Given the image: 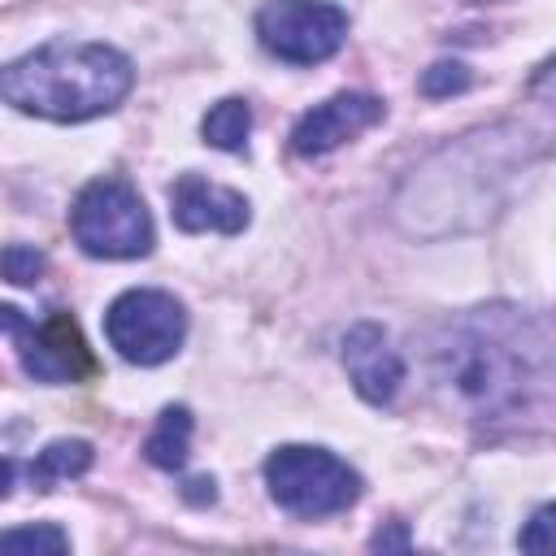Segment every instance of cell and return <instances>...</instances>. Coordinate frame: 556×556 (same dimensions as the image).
I'll return each instance as SVG.
<instances>
[{
	"mask_svg": "<svg viewBox=\"0 0 556 556\" xmlns=\"http://www.w3.org/2000/svg\"><path fill=\"white\" fill-rule=\"evenodd\" d=\"M439 391L482 426L547 421L552 413V334L547 321L513 308H469L430 339Z\"/></svg>",
	"mask_w": 556,
	"mask_h": 556,
	"instance_id": "obj_1",
	"label": "cell"
},
{
	"mask_svg": "<svg viewBox=\"0 0 556 556\" xmlns=\"http://www.w3.org/2000/svg\"><path fill=\"white\" fill-rule=\"evenodd\" d=\"M135 87V65L113 43L52 39L0 65V100L43 122H91L113 113Z\"/></svg>",
	"mask_w": 556,
	"mask_h": 556,
	"instance_id": "obj_2",
	"label": "cell"
},
{
	"mask_svg": "<svg viewBox=\"0 0 556 556\" xmlns=\"http://www.w3.org/2000/svg\"><path fill=\"white\" fill-rule=\"evenodd\" d=\"M265 486H269V500L300 521L334 517L361 500V473L334 452L313 443L274 447L265 456Z\"/></svg>",
	"mask_w": 556,
	"mask_h": 556,
	"instance_id": "obj_3",
	"label": "cell"
},
{
	"mask_svg": "<svg viewBox=\"0 0 556 556\" xmlns=\"http://www.w3.org/2000/svg\"><path fill=\"white\" fill-rule=\"evenodd\" d=\"M74 243L96 261H135L152 252V213L126 178H91L70 208Z\"/></svg>",
	"mask_w": 556,
	"mask_h": 556,
	"instance_id": "obj_4",
	"label": "cell"
},
{
	"mask_svg": "<svg viewBox=\"0 0 556 556\" xmlns=\"http://www.w3.org/2000/svg\"><path fill=\"white\" fill-rule=\"evenodd\" d=\"M109 348L130 365H165L187 339V308L161 287H130L104 313Z\"/></svg>",
	"mask_w": 556,
	"mask_h": 556,
	"instance_id": "obj_5",
	"label": "cell"
},
{
	"mask_svg": "<svg viewBox=\"0 0 556 556\" xmlns=\"http://www.w3.org/2000/svg\"><path fill=\"white\" fill-rule=\"evenodd\" d=\"M0 334H13L22 374L43 387L61 382H83L96 374V356L78 330V321L61 308H52L43 321H30L22 308L0 304Z\"/></svg>",
	"mask_w": 556,
	"mask_h": 556,
	"instance_id": "obj_6",
	"label": "cell"
},
{
	"mask_svg": "<svg viewBox=\"0 0 556 556\" xmlns=\"http://www.w3.org/2000/svg\"><path fill=\"white\" fill-rule=\"evenodd\" d=\"M256 39L287 65H317L343 48L348 13L330 0H265L256 9Z\"/></svg>",
	"mask_w": 556,
	"mask_h": 556,
	"instance_id": "obj_7",
	"label": "cell"
},
{
	"mask_svg": "<svg viewBox=\"0 0 556 556\" xmlns=\"http://www.w3.org/2000/svg\"><path fill=\"white\" fill-rule=\"evenodd\" d=\"M382 100L369 91H339L321 104H313L295 126H291V152L295 156H326L339 143L356 139L374 122H382Z\"/></svg>",
	"mask_w": 556,
	"mask_h": 556,
	"instance_id": "obj_8",
	"label": "cell"
},
{
	"mask_svg": "<svg viewBox=\"0 0 556 556\" xmlns=\"http://www.w3.org/2000/svg\"><path fill=\"white\" fill-rule=\"evenodd\" d=\"M169 217L187 235H243L248 226V200L222 182H208L200 174H178L169 187Z\"/></svg>",
	"mask_w": 556,
	"mask_h": 556,
	"instance_id": "obj_9",
	"label": "cell"
},
{
	"mask_svg": "<svg viewBox=\"0 0 556 556\" xmlns=\"http://www.w3.org/2000/svg\"><path fill=\"white\" fill-rule=\"evenodd\" d=\"M343 369L365 404H391L404 382V361L387 343V330L378 321H356L343 334Z\"/></svg>",
	"mask_w": 556,
	"mask_h": 556,
	"instance_id": "obj_10",
	"label": "cell"
},
{
	"mask_svg": "<svg viewBox=\"0 0 556 556\" xmlns=\"http://www.w3.org/2000/svg\"><path fill=\"white\" fill-rule=\"evenodd\" d=\"M191 426H195V421H191V408H187V404H165V408L156 413L148 439H143L148 465H156V469H165V473L182 469V465H187V452H191Z\"/></svg>",
	"mask_w": 556,
	"mask_h": 556,
	"instance_id": "obj_11",
	"label": "cell"
},
{
	"mask_svg": "<svg viewBox=\"0 0 556 556\" xmlns=\"http://www.w3.org/2000/svg\"><path fill=\"white\" fill-rule=\"evenodd\" d=\"M91 460H96V447L87 439H52V443H43L35 452V460L26 465V473H30V486L35 491H52L65 478H83L91 469Z\"/></svg>",
	"mask_w": 556,
	"mask_h": 556,
	"instance_id": "obj_12",
	"label": "cell"
},
{
	"mask_svg": "<svg viewBox=\"0 0 556 556\" xmlns=\"http://www.w3.org/2000/svg\"><path fill=\"white\" fill-rule=\"evenodd\" d=\"M200 135H204V143L217 148V152H243V143H248V135H252V109H248V100H239V96L217 100V104L204 113Z\"/></svg>",
	"mask_w": 556,
	"mask_h": 556,
	"instance_id": "obj_13",
	"label": "cell"
},
{
	"mask_svg": "<svg viewBox=\"0 0 556 556\" xmlns=\"http://www.w3.org/2000/svg\"><path fill=\"white\" fill-rule=\"evenodd\" d=\"M0 552H70V534L52 521L0 530Z\"/></svg>",
	"mask_w": 556,
	"mask_h": 556,
	"instance_id": "obj_14",
	"label": "cell"
},
{
	"mask_svg": "<svg viewBox=\"0 0 556 556\" xmlns=\"http://www.w3.org/2000/svg\"><path fill=\"white\" fill-rule=\"evenodd\" d=\"M43 269H48V256H43L39 248H30V243H9V248H0V278H4V282H13V287H35V282L43 278Z\"/></svg>",
	"mask_w": 556,
	"mask_h": 556,
	"instance_id": "obj_15",
	"label": "cell"
},
{
	"mask_svg": "<svg viewBox=\"0 0 556 556\" xmlns=\"http://www.w3.org/2000/svg\"><path fill=\"white\" fill-rule=\"evenodd\" d=\"M469 83H473V74H469V65H460V61H434V65L421 70V78H417L421 96H430V100L456 96V91H465Z\"/></svg>",
	"mask_w": 556,
	"mask_h": 556,
	"instance_id": "obj_16",
	"label": "cell"
},
{
	"mask_svg": "<svg viewBox=\"0 0 556 556\" xmlns=\"http://www.w3.org/2000/svg\"><path fill=\"white\" fill-rule=\"evenodd\" d=\"M517 547L521 552H552V504H539L534 508V517L517 534Z\"/></svg>",
	"mask_w": 556,
	"mask_h": 556,
	"instance_id": "obj_17",
	"label": "cell"
},
{
	"mask_svg": "<svg viewBox=\"0 0 556 556\" xmlns=\"http://www.w3.org/2000/svg\"><path fill=\"white\" fill-rule=\"evenodd\" d=\"M369 547H374V552H387V547H400V552H404V547H408V530H404V526L378 530V534L369 539Z\"/></svg>",
	"mask_w": 556,
	"mask_h": 556,
	"instance_id": "obj_18",
	"label": "cell"
},
{
	"mask_svg": "<svg viewBox=\"0 0 556 556\" xmlns=\"http://www.w3.org/2000/svg\"><path fill=\"white\" fill-rule=\"evenodd\" d=\"M213 486H217V482H213V478H191V482H187V491H182V495H187V500H191V504H213V500H217V491H213Z\"/></svg>",
	"mask_w": 556,
	"mask_h": 556,
	"instance_id": "obj_19",
	"label": "cell"
},
{
	"mask_svg": "<svg viewBox=\"0 0 556 556\" xmlns=\"http://www.w3.org/2000/svg\"><path fill=\"white\" fill-rule=\"evenodd\" d=\"M13 478H17V465L9 456H0V500L13 491Z\"/></svg>",
	"mask_w": 556,
	"mask_h": 556,
	"instance_id": "obj_20",
	"label": "cell"
}]
</instances>
